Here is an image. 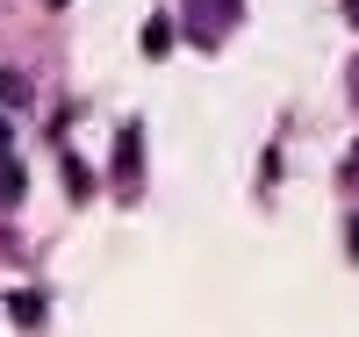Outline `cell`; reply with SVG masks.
<instances>
[{
	"label": "cell",
	"instance_id": "cell-1",
	"mask_svg": "<svg viewBox=\"0 0 359 337\" xmlns=\"http://www.w3.org/2000/svg\"><path fill=\"white\" fill-rule=\"evenodd\" d=\"M137 144H144V130L130 122V130H123V144H115V172H123V187L137 179Z\"/></svg>",
	"mask_w": 359,
	"mask_h": 337
},
{
	"label": "cell",
	"instance_id": "cell-2",
	"mask_svg": "<svg viewBox=\"0 0 359 337\" xmlns=\"http://www.w3.org/2000/svg\"><path fill=\"white\" fill-rule=\"evenodd\" d=\"M165 50H172V22L151 15V22H144V57H165Z\"/></svg>",
	"mask_w": 359,
	"mask_h": 337
},
{
	"label": "cell",
	"instance_id": "cell-3",
	"mask_svg": "<svg viewBox=\"0 0 359 337\" xmlns=\"http://www.w3.org/2000/svg\"><path fill=\"white\" fill-rule=\"evenodd\" d=\"M0 201H8V208L22 201V165L8 158V144H0Z\"/></svg>",
	"mask_w": 359,
	"mask_h": 337
},
{
	"label": "cell",
	"instance_id": "cell-4",
	"mask_svg": "<svg viewBox=\"0 0 359 337\" xmlns=\"http://www.w3.org/2000/svg\"><path fill=\"white\" fill-rule=\"evenodd\" d=\"M15 323H43V301L36 294H15Z\"/></svg>",
	"mask_w": 359,
	"mask_h": 337
},
{
	"label": "cell",
	"instance_id": "cell-5",
	"mask_svg": "<svg viewBox=\"0 0 359 337\" xmlns=\"http://www.w3.org/2000/svg\"><path fill=\"white\" fill-rule=\"evenodd\" d=\"M0 101H29V79L22 72H0Z\"/></svg>",
	"mask_w": 359,
	"mask_h": 337
},
{
	"label": "cell",
	"instance_id": "cell-6",
	"mask_svg": "<svg viewBox=\"0 0 359 337\" xmlns=\"http://www.w3.org/2000/svg\"><path fill=\"white\" fill-rule=\"evenodd\" d=\"M352 101H359V57H352Z\"/></svg>",
	"mask_w": 359,
	"mask_h": 337
},
{
	"label": "cell",
	"instance_id": "cell-7",
	"mask_svg": "<svg viewBox=\"0 0 359 337\" xmlns=\"http://www.w3.org/2000/svg\"><path fill=\"white\" fill-rule=\"evenodd\" d=\"M43 8H72V0H43Z\"/></svg>",
	"mask_w": 359,
	"mask_h": 337
}]
</instances>
